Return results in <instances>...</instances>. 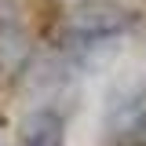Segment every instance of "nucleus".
<instances>
[{
	"mask_svg": "<svg viewBox=\"0 0 146 146\" xmlns=\"http://www.w3.org/2000/svg\"><path fill=\"white\" fill-rule=\"evenodd\" d=\"M128 26H131V15H128L121 4H110V0H88V4H80L70 15V29L84 44L110 40V36L124 33Z\"/></svg>",
	"mask_w": 146,
	"mask_h": 146,
	"instance_id": "1",
	"label": "nucleus"
},
{
	"mask_svg": "<svg viewBox=\"0 0 146 146\" xmlns=\"http://www.w3.org/2000/svg\"><path fill=\"white\" fill-rule=\"evenodd\" d=\"M146 131V95L143 91H117L110 102V135L135 139Z\"/></svg>",
	"mask_w": 146,
	"mask_h": 146,
	"instance_id": "2",
	"label": "nucleus"
},
{
	"mask_svg": "<svg viewBox=\"0 0 146 146\" xmlns=\"http://www.w3.org/2000/svg\"><path fill=\"white\" fill-rule=\"evenodd\" d=\"M22 146H62V124L55 113H33L22 128Z\"/></svg>",
	"mask_w": 146,
	"mask_h": 146,
	"instance_id": "3",
	"label": "nucleus"
}]
</instances>
